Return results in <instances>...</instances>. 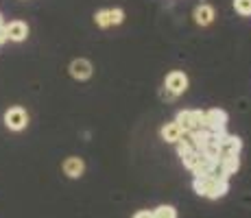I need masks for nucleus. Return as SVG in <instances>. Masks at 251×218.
<instances>
[{
	"instance_id": "f257e3e1",
	"label": "nucleus",
	"mask_w": 251,
	"mask_h": 218,
	"mask_svg": "<svg viewBox=\"0 0 251 218\" xmlns=\"http://www.w3.org/2000/svg\"><path fill=\"white\" fill-rule=\"evenodd\" d=\"M192 188L199 196H207V198H221L227 194L229 190V183H227V177L223 174H210V177H195L192 181Z\"/></svg>"
},
{
	"instance_id": "f03ea898",
	"label": "nucleus",
	"mask_w": 251,
	"mask_h": 218,
	"mask_svg": "<svg viewBox=\"0 0 251 218\" xmlns=\"http://www.w3.org/2000/svg\"><path fill=\"white\" fill-rule=\"evenodd\" d=\"M175 122L179 124L183 133H197V131L205 129V111L201 109H183L177 111Z\"/></svg>"
},
{
	"instance_id": "7ed1b4c3",
	"label": "nucleus",
	"mask_w": 251,
	"mask_h": 218,
	"mask_svg": "<svg viewBox=\"0 0 251 218\" xmlns=\"http://www.w3.org/2000/svg\"><path fill=\"white\" fill-rule=\"evenodd\" d=\"M188 76H186V72H181V70H173V72H168L166 74V79H164V87H166V92L171 96H179L183 94V92L188 90Z\"/></svg>"
},
{
	"instance_id": "20e7f679",
	"label": "nucleus",
	"mask_w": 251,
	"mask_h": 218,
	"mask_svg": "<svg viewBox=\"0 0 251 218\" xmlns=\"http://www.w3.org/2000/svg\"><path fill=\"white\" fill-rule=\"evenodd\" d=\"M225 127H227V114L219 107H212L205 111V129L210 133H225Z\"/></svg>"
},
{
	"instance_id": "39448f33",
	"label": "nucleus",
	"mask_w": 251,
	"mask_h": 218,
	"mask_svg": "<svg viewBox=\"0 0 251 218\" xmlns=\"http://www.w3.org/2000/svg\"><path fill=\"white\" fill-rule=\"evenodd\" d=\"M4 124L11 131H22L28 124V114L22 107H9L4 111Z\"/></svg>"
},
{
	"instance_id": "423d86ee",
	"label": "nucleus",
	"mask_w": 251,
	"mask_h": 218,
	"mask_svg": "<svg viewBox=\"0 0 251 218\" xmlns=\"http://www.w3.org/2000/svg\"><path fill=\"white\" fill-rule=\"evenodd\" d=\"M219 144H221V157H227V155H240V151H243V140H240L238 135L221 133L219 135Z\"/></svg>"
},
{
	"instance_id": "0eeeda50",
	"label": "nucleus",
	"mask_w": 251,
	"mask_h": 218,
	"mask_svg": "<svg viewBox=\"0 0 251 218\" xmlns=\"http://www.w3.org/2000/svg\"><path fill=\"white\" fill-rule=\"evenodd\" d=\"M68 70H70V76H72V79H76V81H85V79H90V76H92L94 68H92V64H90L88 59L79 57V59L72 61Z\"/></svg>"
},
{
	"instance_id": "6e6552de",
	"label": "nucleus",
	"mask_w": 251,
	"mask_h": 218,
	"mask_svg": "<svg viewBox=\"0 0 251 218\" xmlns=\"http://www.w3.org/2000/svg\"><path fill=\"white\" fill-rule=\"evenodd\" d=\"M201 153H203L207 159H212V162L219 164V159H221V144H219V135H216V133H210V131H207V138H205L203 146H201Z\"/></svg>"
},
{
	"instance_id": "1a4fd4ad",
	"label": "nucleus",
	"mask_w": 251,
	"mask_h": 218,
	"mask_svg": "<svg viewBox=\"0 0 251 218\" xmlns=\"http://www.w3.org/2000/svg\"><path fill=\"white\" fill-rule=\"evenodd\" d=\"M4 31H7V37L11 42H24L28 37V26H26V22H22V20L9 22L7 26H4Z\"/></svg>"
},
{
	"instance_id": "9d476101",
	"label": "nucleus",
	"mask_w": 251,
	"mask_h": 218,
	"mask_svg": "<svg viewBox=\"0 0 251 218\" xmlns=\"http://www.w3.org/2000/svg\"><path fill=\"white\" fill-rule=\"evenodd\" d=\"M214 7L212 4H199V7L195 9V13H192V18H195V22L199 24V26H207V24L214 22Z\"/></svg>"
},
{
	"instance_id": "9b49d317",
	"label": "nucleus",
	"mask_w": 251,
	"mask_h": 218,
	"mask_svg": "<svg viewBox=\"0 0 251 218\" xmlns=\"http://www.w3.org/2000/svg\"><path fill=\"white\" fill-rule=\"evenodd\" d=\"M61 168H64V172L68 174L70 179H79L81 174L85 172V164H83V159H81V157H75V155L66 159L64 166H61Z\"/></svg>"
},
{
	"instance_id": "f8f14e48",
	"label": "nucleus",
	"mask_w": 251,
	"mask_h": 218,
	"mask_svg": "<svg viewBox=\"0 0 251 218\" xmlns=\"http://www.w3.org/2000/svg\"><path fill=\"white\" fill-rule=\"evenodd\" d=\"M219 168H221V174L229 179L231 174L238 172V168H240V157H238V155H227V157H221V159H219Z\"/></svg>"
},
{
	"instance_id": "ddd939ff",
	"label": "nucleus",
	"mask_w": 251,
	"mask_h": 218,
	"mask_svg": "<svg viewBox=\"0 0 251 218\" xmlns=\"http://www.w3.org/2000/svg\"><path fill=\"white\" fill-rule=\"evenodd\" d=\"M160 135H162V140H166V142H171V144H175L177 140L183 135V131L179 129V124L177 122H166L164 127L160 129Z\"/></svg>"
},
{
	"instance_id": "4468645a",
	"label": "nucleus",
	"mask_w": 251,
	"mask_h": 218,
	"mask_svg": "<svg viewBox=\"0 0 251 218\" xmlns=\"http://www.w3.org/2000/svg\"><path fill=\"white\" fill-rule=\"evenodd\" d=\"M94 22H96V26H100V28L112 26V20H109V9H100V11H96Z\"/></svg>"
},
{
	"instance_id": "2eb2a0df",
	"label": "nucleus",
	"mask_w": 251,
	"mask_h": 218,
	"mask_svg": "<svg viewBox=\"0 0 251 218\" xmlns=\"http://www.w3.org/2000/svg\"><path fill=\"white\" fill-rule=\"evenodd\" d=\"M153 218H177V210L173 205H160L153 212Z\"/></svg>"
},
{
	"instance_id": "dca6fc26",
	"label": "nucleus",
	"mask_w": 251,
	"mask_h": 218,
	"mask_svg": "<svg viewBox=\"0 0 251 218\" xmlns=\"http://www.w3.org/2000/svg\"><path fill=\"white\" fill-rule=\"evenodd\" d=\"M234 9L238 16L249 18L251 16V0H234Z\"/></svg>"
},
{
	"instance_id": "f3484780",
	"label": "nucleus",
	"mask_w": 251,
	"mask_h": 218,
	"mask_svg": "<svg viewBox=\"0 0 251 218\" xmlns=\"http://www.w3.org/2000/svg\"><path fill=\"white\" fill-rule=\"evenodd\" d=\"M133 218H153V212H147V210H144V212H138V214L133 216Z\"/></svg>"
},
{
	"instance_id": "a211bd4d",
	"label": "nucleus",
	"mask_w": 251,
	"mask_h": 218,
	"mask_svg": "<svg viewBox=\"0 0 251 218\" xmlns=\"http://www.w3.org/2000/svg\"><path fill=\"white\" fill-rule=\"evenodd\" d=\"M4 42H9V37H7V31H4V26H0V44H4Z\"/></svg>"
},
{
	"instance_id": "6ab92c4d",
	"label": "nucleus",
	"mask_w": 251,
	"mask_h": 218,
	"mask_svg": "<svg viewBox=\"0 0 251 218\" xmlns=\"http://www.w3.org/2000/svg\"><path fill=\"white\" fill-rule=\"evenodd\" d=\"M0 26H4V24H2V16H0Z\"/></svg>"
}]
</instances>
